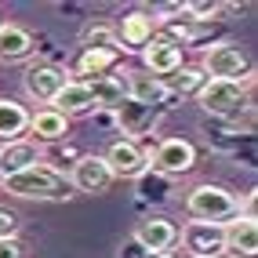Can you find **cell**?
Returning a JSON list of instances; mask_svg holds the SVG:
<instances>
[{"mask_svg":"<svg viewBox=\"0 0 258 258\" xmlns=\"http://www.w3.org/2000/svg\"><path fill=\"white\" fill-rule=\"evenodd\" d=\"M66 84H70V73H66L62 66H55V62H37V66H29L26 77H22L26 95L44 102V106H51V102L58 98V91L66 88Z\"/></svg>","mask_w":258,"mask_h":258,"instance_id":"obj_7","label":"cell"},{"mask_svg":"<svg viewBox=\"0 0 258 258\" xmlns=\"http://www.w3.org/2000/svg\"><path fill=\"white\" fill-rule=\"evenodd\" d=\"M142 62H146V73L167 80L175 70H182V47L175 40H164V37H153L142 47Z\"/></svg>","mask_w":258,"mask_h":258,"instance_id":"obj_11","label":"cell"},{"mask_svg":"<svg viewBox=\"0 0 258 258\" xmlns=\"http://www.w3.org/2000/svg\"><path fill=\"white\" fill-rule=\"evenodd\" d=\"M0 258H22L19 240H0Z\"/></svg>","mask_w":258,"mask_h":258,"instance_id":"obj_29","label":"cell"},{"mask_svg":"<svg viewBox=\"0 0 258 258\" xmlns=\"http://www.w3.org/2000/svg\"><path fill=\"white\" fill-rule=\"evenodd\" d=\"M135 182H139V193H142L146 200H167V189H171V178L157 175V171H146V175H139Z\"/></svg>","mask_w":258,"mask_h":258,"instance_id":"obj_25","label":"cell"},{"mask_svg":"<svg viewBox=\"0 0 258 258\" xmlns=\"http://www.w3.org/2000/svg\"><path fill=\"white\" fill-rule=\"evenodd\" d=\"M178 244L189 258H222L226 254V226L218 222H185Z\"/></svg>","mask_w":258,"mask_h":258,"instance_id":"obj_5","label":"cell"},{"mask_svg":"<svg viewBox=\"0 0 258 258\" xmlns=\"http://www.w3.org/2000/svg\"><path fill=\"white\" fill-rule=\"evenodd\" d=\"M164 84H167V95L171 91L175 95H200L204 84H208V73H204L200 66H182V70H175Z\"/></svg>","mask_w":258,"mask_h":258,"instance_id":"obj_23","label":"cell"},{"mask_svg":"<svg viewBox=\"0 0 258 258\" xmlns=\"http://www.w3.org/2000/svg\"><path fill=\"white\" fill-rule=\"evenodd\" d=\"M182 11L189 15V22H211V19H218L222 4H215V0H193V4H182Z\"/></svg>","mask_w":258,"mask_h":258,"instance_id":"obj_26","label":"cell"},{"mask_svg":"<svg viewBox=\"0 0 258 258\" xmlns=\"http://www.w3.org/2000/svg\"><path fill=\"white\" fill-rule=\"evenodd\" d=\"M200 70L208 73V80H251V58L244 55V47L236 44H215L204 51Z\"/></svg>","mask_w":258,"mask_h":258,"instance_id":"obj_4","label":"cell"},{"mask_svg":"<svg viewBox=\"0 0 258 258\" xmlns=\"http://www.w3.org/2000/svg\"><path fill=\"white\" fill-rule=\"evenodd\" d=\"M19 236V215L0 208V240H15Z\"/></svg>","mask_w":258,"mask_h":258,"instance_id":"obj_27","label":"cell"},{"mask_svg":"<svg viewBox=\"0 0 258 258\" xmlns=\"http://www.w3.org/2000/svg\"><path fill=\"white\" fill-rule=\"evenodd\" d=\"M139 244L149 251V254H160V251H171L178 244V229H175V222H167V218H160V215H149V218H142L139 226H135V233H131Z\"/></svg>","mask_w":258,"mask_h":258,"instance_id":"obj_10","label":"cell"},{"mask_svg":"<svg viewBox=\"0 0 258 258\" xmlns=\"http://www.w3.org/2000/svg\"><path fill=\"white\" fill-rule=\"evenodd\" d=\"M102 160H106V167H109L113 178H139V175H146V171H149L146 153H142V146L135 142V139H116V142H109V149L102 153Z\"/></svg>","mask_w":258,"mask_h":258,"instance_id":"obj_8","label":"cell"},{"mask_svg":"<svg viewBox=\"0 0 258 258\" xmlns=\"http://www.w3.org/2000/svg\"><path fill=\"white\" fill-rule=\"evenodd\" d=\"M247 91H251V80H208L200 98V109L211 113V116H240V109H247Z\"/></svg>","mask_w":258,"mask_h":258,"instance_id":"obj_3","label":"cell"},{"mask_svg":"<svg viewBox=\"0 0 258 258\" xmlns=\"http://www.w3.org/2000/svg\"><path fill=\"white\" fill-rule=\"evenodd\" d=\"M70 185L80 193H106L113 185V175L102 157H77L73 171H70Z\"/></svg>","mask_w":258,"mask_h":258,"instance_id":"obj_12","label":"cell"},{"mask_svg":"<svg viewBox=\"0 0 258 258\" xmlns=\"http://www.w3.org/2000/svg\"><path fill=\"white\" fill-rule=\"evenodd\" d=\"M113 33H116V40H120V44L139 47V51H142L153 37H157V15H149V11H127Z\"/></svg>","mask_w":258,"mask_h":258,"instance_id":"obj_14","label":"cell"},{"mask_svg":"<svg viewBox=\"0 0 258 258\" xmlns=\"http://www.w3.org/2000/svg\"><path fill=\"white\" fill-rule=\"evenodd\" d=\"M146 164H153V171L164 178H178V175L197 167V149L185 139H164L157 149L146 153Z\"/></svg>","mask_w":258,"mask_h":258,"instance_id":"obj_6","label":"cell"},{"mask_svg":"<svg viewBox=\"0 0 258 258\" xmlns=\"http://www.w3.org/2000/svg\"><path fill=\"white\" fill-rule=\"evenodd\" d=\"M0 185L11 197H22V200H66V197H73L70 178L58 167H47V164L26 167L19 175H8V178H0Z\"/></svg>","mask_w":258,"mask_h":258,"instance_id":"obj_1","label":"cell"},{"mask_svg":"<svg viewBox=\"0 0 258 258\" xmlns=\"http://www.w3.org/2000/svg\"><path fill=\"white\" fill-rule=\"evenodd\" d=\"M80 51H120V40H116V33H113V26H102V22H95V26H84V33H80Z\"/></svg>","mask_w":258,"mask_h":258,"instance_id":"obj_24","label":"cell"},{"mask_svg":"<svg viewBox=\"0 0 258 258\" xmlns=\"http://www.w3.org/2000/svg\"><path fill=\"white\" fill-rule=\"evenodd\" d=\"M120 77H124V98L127 102H139V106H146V109H157L167 98V84L160 77L146 73V70H127Z\"/></svg>","mask_w":258,"mask_h":258,"instance_id":"obj_9","label":"cell"},{"mask_svg":"<svg viewBox=\"0 0 258 258\" xmlns=\"http://www.w3.org/2000/svg\"><path fill=\"white\" fill-rule=\"evenodd\" d=\"M185 211H189V218H193V222H218V226H222V218H236L240 200H236V193H229L226 185L200 182V185L189 189Z\"/></svg>","mask_w":258,"mask_h":258,"instance_id":"obj_2","label":"cell"},{"mask_svg":"<svg viewBox=\"0 0 258 258\" xmlns=\"http://www.w3.org/2000/svg\"><path fill=\"white\" fill-rule=\"evenodd\" d=\"M33 33L15 26V22H0V62L15 66V62H26L33 55Z\"/></svg>","mask_w":258,"mask_h":258,"instance_id":"obj_15","label":"cell"},{"mask_svg":"<svg viewBox=\"0 0 258 258\" xmlns=\"http://www.w3.org/2000/svg\"><path fill=\"white\" fill-rule=\"evenodd\" d=\"M226 254H244V258L258 254V226H254V218L236 215L233 222H226Z\"/></svg>","mask_w":258,"mask_h":258,"instance_id":"obj_16","label":"cell"},{"mask_svg":"<svg viewBox=\"0 0 258 258\" xmlns=\"http://www.w3.org/2000/svg\"><path fill=\"white\" fill-rule=\"evenodd\" d=\"M51 109L62 113L66 120H70V116H84V113H91V109H95V95H91L88 84L70 80V84H66V88L58 91V98L51 102Z\"/></svg>","mask_w":258,"mask_h":258,"instance_id":"obj_17","label":"cell"},{"mask_svg":"<svg viewBox=\"0 0 258 258\" xmlns=\"http://www.w3.org/2000/svg\"><path fill=\"white\" fill-rule=\"evenodd\" d=\"M29 131H33V142H62L70 135V120L47 106L37 116H29Z\"/></svg>","mask_w":258,"mask_h":258,"instance_id":"obj_19","label":"cell"},{"mask_svg":"<svg viewBox=\"0 0 258 258\" xmlns=\"http://www.w3.org/2000/svg\"><path fill=\"white\" fill-rule=\"evenodd\" d=\"M37 164H44V149H40V142L19 139V142H4V146H0V178L19 175V171L37 167Z\"/></svg>","mask_w":258,"mask_h":258,"instance_id":"obj_13","label":"cell"},{"mask_svg":"<svg viewBox=\"0 0 258 258\" xmlns=\"http://www.w3.org/2000/svg\"><path fill=\"white\" fill-rule=\"evenodd\" d=\"M120 58V51H80V58L73 66V77L80 84H88V80H98V77H106L113 66Z\"/></svg>","mask_w":258,"mask_h":258,"instance_id":"obj_20","label":"cell"},{"mask_svg":"<svg viewBox=\"0 0 258 258\" xmlns=\"http://www.w3.org/2000/svg\"><path fill=\"white\" fill-rule=\"evenodd\" d=\"M88 88H91V95H95V109L102 106V109H113L116 113V106L124 102V77H98V80H88Z\"/></svg>","mask_w":258,"mask_h":258,"instance_id":"obj_22","label":"cell"},{"mask_svg":"<svg viewBox=\"0 0 258 258\" xmlns=\"http://www.w3.org/2000/svg\"><path fill=\"white\" fill-rule=\"evenodd\" d=\"M120 258H149V251H146L135 236H127V240H124V247H120Z\"/></svg>","mask_w":258,"mask_h":258,"instance_id":"obj_28","label":"cell"},{"mask_svg":"<svg viewBox=\"0 0 258 258\" xmlns=\"http://www.w3.org/2000/svg\"><path fill=\"white\" fill-rule=\"evenodd\" d=\"M29 131V109L15 98H0V146L19 142Z\"/></svg>","mask_w":258,"mask_h":258,"instance_id":"obj_18","label":"cell"},{"mask_svg":"<svg viewBox=\"0 0 258 258\" xmlns=\"http://www.w3.org/2000/svg\"><path fill=\"white\" fill-rule=\"evenodd\" d=\"M149 258H175V254H171V251H160V254H149Z\"/></svg>","mask_w":258,"mask_h":258,"instance_id":"obj_30","label":"cell"},{"mask_svg":"<svg viewBox=\"0 0 258 258\" xmlns=\"http://www.w3.org/2000/svg\"><path fill=\"white\" fill-rule=\"evenodd\" d=\"M116 120H120V127H124V135H149L153 131V120H157V113L139 106V102H120L116 106Z\"/></svg>","mask_w":258,"mask_h":258,"instance_id":"obj_21","label":"cell"}]
</instances>
